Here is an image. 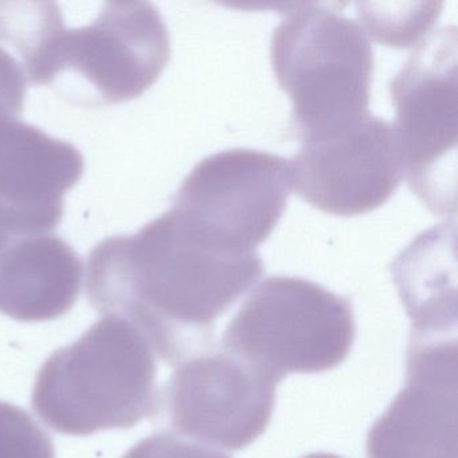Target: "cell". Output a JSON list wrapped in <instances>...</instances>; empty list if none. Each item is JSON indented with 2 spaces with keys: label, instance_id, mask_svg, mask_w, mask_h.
Segmentation results:
<instances>
[{
  "label": "cell",
  "instance_id": "obj_2",
  "mask_svg": "<svg viewBox=\"0 0 458 458\" xmlns=\"http://www.w3.org/2000/svg\"><path fill=\"white\" fill-rule=\"evenodd\" d=\"M157 364L146 337L124 318L104 316L39 369L33 409L66 436L130 428L159 412Z\"/></svg>",
  "mask_w": 458,
  "mask_h": 458
},
{
  "label": "cell",
  "instance_id": "obj_13",
  "mask_svg": "<svg viewBox=\"0 0 458 458\" xmlns=\"http://www.w3.org/2000/svg\"><path fill=\"white\" fill-rule=\"evenodd\" d=\"M404 308L412 321L411 340H457L455 218L425 230L391 265Z\"/></svg>",
  "mask_w": 458,
  "mask_h": 458
},
{
  "label": "cell",
  "instance_id": "obj_11",
  "mask_svg": "<svg viewBox=\"0 0 458 458\" xmlns=\"http://www.w3.org/2000/svg\"><path fill=\"white\" fill-rule=\"evenodd\" d=\"M84 157L20 117H0V222L14 240L49 234L64 198L84 174Z\"/></svg>",
  "mask_w": 458,
  "mask_h": 458
},
{
  "label": "cell",
  "instance_id": "obj_4",
  "mask_svg": "<svg viewBox=\"0 0 458 458\" xmlns=\"http://www.w3.org/2000/svg\"><path fill=\"white\" fill-rule=\"evenodd\" d=\"M170 57V33L154 4L109 2L89 26L64 29L28 81L55 87L79 106H114L140 98Z\"/></svg>",
  "mask_w": 458,
  "mask_h": 458
},
{
  "label": "cell",
  "instance_id": "obj_6",
  "mask_svg": "<svg viewBox=\"0 0 458 458\" xmlns=\"http://www.w3.org/2000/svg\"><path fill=\"white\" fill-rule=\"evenodd\" d=\"M410 189L437 216L457 211V29L428 33L390 84Z\"/></svg>",
  "mask_w": 458,
  "mask_h": 458
},
{
  "label": "cell",
  "instance_id": "obj_18",
  "mask_svg": "<svg viewBox=\"0 0 458 458\" xmlns=\"http://www.w3.org/2000/svg\"><path fill=\"white\" fill-rule=\"evenodd\" d=\"M28 84L22 64L9 50L0 47V100L4 101L18 116L25 106Z\"/></svg>",
  "mask_w": 458,
  "mask_h": 458
},
{
  "label": "cell",
  "instance_id": "obj_7",
  "mask_svg": "<svg viewBox=\"0 0 458 458\" xmlns=\"http://www.w3.org/2000/svg\"><path fill=\"white\" fill-rule=\"evenodd\" d=\"M291 189L289 160L256 149H227L195 165L173 210L210 245L254 253L277 226Z\"/></svg>",
  "mask_w": 458,
  "mask_h": 458
},
{
  "label": "cell",
  "instance_id": "obj_17",
  "mask_svg": "<svg viewBox=\"0 0 458 458\" xmlns=\"http://www.w3.org/2000/svg\"><path fill=\"white\" fill-rule=\"evenodd\" d=\"M123 458H230L213 447L173 433L147 437L128 450Z\"/></svg>",
  "mask_w": 458,
  "mask_h": 458
},
{
  "label": "cell",
  "instance_id": "obj_1",
  "mask_svg": "<svg viewBox=\"0 0 458 458\" xmlns=\"http://www.w3.org/2000/svg\"><path fill=\"white\" fill-rule=\"evenodd\" d=\"M257 251L206 242L171 208L133 235L106 238L89 254L87 296L104 316L132 324L168 366L216 344V323L261 277Z\"/></svg>",
  "mask_w": 458,
  "mask_h": 458
},
{
  "label": "cell",
  "instance_id": "obj_10",
  "mask_svg": "<svg viewBox=\"0 0 458 458\" xmlns=\"http://www.w3.org/2000/svg\"><path fill=\"white\" fill-rule=\"evenodd\" d=\"M407 382L367 437V458H457V340H410Z\"/></svg>",
  "mask_w": 458,
  "mask_h": 458
},
{
  "label": "cell",
  "instance_id": "obj_14",
  "mask_svg": "<svg viewBox=\"0 0 458 458\" xmlns=\"http://www.w3.org/2000/svg\"><path fill=\"white\" fill-rule=\"evenodd\" d=\"M64 29L63 13L57 4L0 2V47L20 60L26 77Z\"/></svg>",
  "mask_w": 458,
  "mask_h": 458
},
{
  "label": "cell",
  "instance_id": "obj_9",
  "mask_svg": "<svg viewBox=\"0 0 458 458\" xmlns=\"http://www.w3.org/2000/svg\"><path fill=\"white\" fill-rule=\"evenodd\" d=\"M292 189L327 214L355 216L385 205L403 181L393 125L360 119L301 140L289 162Z\"/></svg>",
  "mask_w": 458,
  "mask_h": 458
},
{
  "label": "cell",
  "instance_id": "obj_16",
  "mask_svg": "<svg viewBox=\"0 0 458 458\" xmlns=\"http://www.w3.org/2000/svg\"><path fill=\"white\" fill-rule=\"evenodd\" d=\"M0 458H55L49 434L26 410L0 401Z\"/></svg>",
  "mask_w": 458,
  "mask_h": 458
},
{
  "label": "cell",
  "instance_id": "obj_3",
  "mask_svg": "<svg viewBox=\"0 0 458 458\" xmlns=\"http://www.w3.org/2000/svg\"><path fill=\"white\" fill-rule=\"evenodd\" d=\"M337 6H286L270 42L273 72L291 98L292 127L301 140L369 114L371 41Z\"/></svg>",
  "mask_w": 458,
  "mask_h": 458
},
{
  "label": "cell",
  "instance_id": "obj_5",
  "mask_svg": "<svg viewBox=\"0 0 458 458\" xmlns=\"http://www.w3.org/2000/svg\"><path fill=\"white\" fill-rule=\"evenodd\" d=\"M353 339L350 300L304 278L273 276L249 294L222 347L283 380L339 366Z\"/></svg>",
  "mask_w": 458,
  "mask_h": 458
},
{
  "label": "cell",
  "instance_id": "obj_12",
  "mask_svg": "<svg viewBox=\"0 0 458 458\" xmlns=\"http://www.w3.org/2000/svg\"><path fill=\"white\" fill-rule=\"evenodd\" d=\"M84 267L52 234L29 235L0 251V313L25 323L55 320L76 304Z\"/></svg>",
  "mask_w": 458,
  "mask_h": 458
},
{
  "label": "cell",
  "instance_id": "obj_20",
  "mask_svg": "<svg viewBox=\"0 0 458 458\" xmlns=\"http://www.w3.org/2000/svg\"><path fill=\"white\" fill-rule=\"evenodd\" d=\"M304 458H342L339 455L327 454V453H315V454L305 455Z\"/></svg>",
  "mask_w": 458,
  "mask_h": 458
},
{
  "label": "cell",
  "instance_id": "obj_19",
  "mask_svg": "<svg viewBox=\"0 0 458 458\" xmlns=\"http://www.w3.org/2000/svg\"><path fill=\"white\" fill-rule=\"evenodd\" d=\"M13 241H14V238L4 229V225L0 224V251L4 250Z\"/></svg>",
  "mask_w": 458,
  "mask_h": 458
},
{
  "label": "cell",
  "instance_id": "obj_15",
  "mask_svg": "<svg viewBox=\"0 0 458 458\" xmlns=\"http://www.w3.org/2000/svg\"><path fill=\"white\" fill-rule=\"evenodd\" d=\"M358 4V15L363 21L369 34L380 44L394 47H417L438 20L444 4Z\"/></svg>",
  "mask_w": 458,
  "mask_h": 458
},
{
  "label": "cell",
  "instance_id": "obj_8",
  "mask_svg": "<svg viewBox=\"0 0 458 458\" xmlns=\"http://www.w3.org/2000/svg\"><path fill=\"white\" fill-rule=\"evenodd\" d=\"M278 379L242 356L214 347L176 367L160 393L171 433L208 447L241 450L267 428Z\"/></svg>",
  "mask_w": 458,
  "mask_h": 458
}]
</instances>
